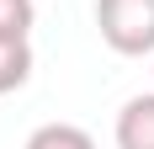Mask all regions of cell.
<instances>
[{
    "label": "cell",
    "instance_id": "obj_5",
    "mask_svg": "<svg viewBox=\"0 0 154 149\" xmlns=\"http://www.w3.org/2000/svg\"><path fill=\"white\" fill-rule=\"evenodd\" d=\"M32 21H37L32 0H0V37H27Z\"/></svg>",
    "mask_w": 154,
    "mask_h": 149
},
{
    "label": "cell",
    "instance_id": "obj_3",
    "mask_svg": "<svg viewBox=\"0 0 154 149\" xmlns=\"http://www.w3.org/2000/svg\"><path fill=\"white\" fill-rule=\"evenodd\" d=\"M32 80V43L27 37H0V96H11Z\"/></svg>",
    "mask_w": 154,
    "mask_h": 149
},
{
    "label": "cell",
    "instance_id": "obj_1",
    "mask_svg": "<svg viewBox=\"0 0 154 149\" xmlns=\"http://www.w3.org/2000/svg\"><path fill=\"white\" fill-rule=\"evenodd\" d=\"M101 43L122 59L154 53V0H96Z\"/></svg>",
    "mask_w": 154,
    "mask_h": 149
},
{
    "label": "cell",
    "instance_id": "obj_2",
    "mask_svg": "<svg viewBox=\"0 0 154 149\" xmlns=\"http://www.w3.org/2000/svg\"><path fill=\"white\" fill-rule=\"evenodd\" d=\"M117 149H154V90L117 112Z\"/></svg>",
    "mask_w": 154,
    "mask_h": 149
},
{
    "label": "cell",
    "instance_id": "obj_4",
    "mask_svg": "<svg viewBox=\"0 0 154 149\" xmlns=\"http://www.w3.org/2000/svg\"><path fill=\"white\" fill-rule=\"evenodd\" d=\"M21 149H96V138L75 122H43V128H32V138Z\"/></svg>",
    "mask_w": 154,
    "mask_h": 149
}]
</instances>
